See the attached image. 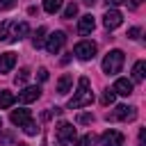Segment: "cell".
Segmentation results:
<instances>
[{
	"mask_svg": "<svg viewBox=\"0 0 146 146\" xmlns=\"http://www.w3.org/2000/svg\"><path fill=\"white\" fill-rule=\"evenodd\" d=\"M27 32H30V27H27V23L25 21H11V18H7V21H2L0 23V41H7V43H14V41H21L23 36H27Z\"/></svg>",
	"mask_w": 146,
	"mask_h": 146,
	"instance_id": "6da1fadb",
	"label": "cell"
},
{
	"mask_svg": "<svg viewBox=\"0 0 146 146\" xmlns=\"http://www.w3.org/2000/svg\"><path fill=\"white\" fill-rule=\"evenodd\" d=\"M94 103V94H91V84H89V78H80L78 80V91L75 96L68 100V107L71 110H80V107H87Z\"/></svg>",
	"mask_w": 146,
	"mask_h": 146,
	"instance_id": "7a4b0ae2",
	"label": "cell"
},
{
	"mask_svg": "<svg viewBox=\"0 0 146 146\" xmlns=\"http://www.w3.org/2000/svg\"><path fill=\"white\" fill-rule=\"evenodd\" d=\"M123 59H125L123 50H119V48L110 50V52L105 55V59H103V71H105L107 75H116V73L123 68Z\"/></svg>",
	"mask_w": 146,
	"mask_h": 146,
	"instance_id": "3957f363",
	"label": "cell"
},
{
	"mask_svg": "<svg viewBox=\"0 0 146 146\" xmlns=\"http://www.w3.org/2000/svg\"><path fill=\"white\" fill-rule=\"evenodd\" d=\"M57 141H59V146H71V144L75 141V128H73L71 123L62 121V123L57 125Z\"/></svg>",
	"mask_w": 146,
	"mask_h": 146,
	"instance_id": "277c9868",
	"label": "cell"
},
{
	"mask_svg": "<svg viewBox=\"0 0 146 146\" xmlns=\"http://www.w3.org/2000/svg\"><path fill=\"white\" fill-rule=\"evenodd\" d=\"M135 119H137V110L128 105H119L112 114H107V121H135Z\"/></svg>",
	"mask_w": 146,
	"mask_h": 146,
	"instance_id": "5b68a950",
	"label": "cell"
},
{
	"mask_svg": "<svg viewBox=\"0 0 146 146\" xmlns=\"http://www.w3.org/2000/svg\"><path fill=\"white\" fill-rule=\"evenodd\" d=\"M64 43H66V34H64L62 30H57V32H52V34L48 36V41H46V50H48L50 55H57V52L62 50Z\"/></svg>",
	"mask_w": 146,
	"mask_h": 146,
	"instance_id": "8992f818",
	"label": "cell"
},
{
	"mask_svg": "<svg viewBox=\"0 0 146 146\" xmlns=\"http://www.w3.org/2000/svg\"><path fill=\"white\" fill-rule=\"evenodd\" d=\"M73 55H75L78 59H91V57L96 55V43H94V41H80V43H75Z\"/></svg>",
	"mask_w": 146,
	"mask_h": 146,
	"instance_id": "52a82bcc",
	"label": "cell"
},
{
	"mask_svg": "<svg viewBox=\"0 0 146 146\" xmlns=\"http://www.w3.org/2000/svg\"><path fill=\"white\" fill-rule=\"evenodd\" d=\"M100 144L103 146H123L125 144V137H123V132H119V130H105L103 132V137H100Z\"/></svg>",
	"mask_w": 146,
	"mask_h": 146,
	"instance_id": "ba28073f",
	"label": "cell"
},
{
	"mask_svg": "<svg viewBox=\"0 0 146 146\" xmlns=\"http://www.w3.org/2000/svg\"><path fill=\"white\" fill-rule=\"evenodd\" d=\"M121 23H123V14H121L119 9H107V11H105V16H103V25H105L107 30H116Z\"/></svg>",
	"mask_w": 146,
	"mask_h": 146,
	"instance_id": "9c48e42d",
	"label": "cell"
},
{
	"mask_svg": "<svg viewBox=\"0 0 146 146\" xmlns=\"http://www.w3.org/2000/svg\"><path fill=\"white\" fill-rule=\"evenodd\" d=\"M27 121H32V114H30V110H25V107H18V110H14V112H11V123H14V125L23 128Z\"/></svg>",
	"mask_w": 146,
	"mask_h": 146,
	"instance_id": "30bf717a",
	"label": "cell"
},
{
	"mask_svg": "<svg viewBox=\"0 0 146 146\" xmlns=\"http://www.w3.org/2000/svg\"><path fill=\"white\" fill-rule=\"evenodd\" d=\"M14 64H16V55L14 52H2L0 55V75L9 73L14 68Z\"/></svg>",
	"mask_w": 146,
	"mask_h": 146,
	"instance_id": "8fae6325",
	"label": "cell"
},
{
	"mask_svg": "<svg viewBox=\"0 0 146 146\" xmlns=\"http://www.w3.org/2000/svg\"><path fill=\"white\" fill-rule=\"evenodd\" d=\"M94 27H96V21H94L91 14H84L80 18V23H78V32L80 34H89V32H94Z\"/></svg>",
	"mask_w": 146,
	"mask_h": 146,
	"instance_id": "7c38bea8",
	"label": "cell"
},
{
	"mask_svg": "<svg viewBox=\"0 0 146 146\" xmlns=\"http://www.w3.org/2000/svg\"><path fill=\"white\" fill-rule=\"evenodd\" d=\"M112 89H114V94H119V96H130V94H132V82L125 80V78H119Z\"/></svg>",
	"mask_w": 146,
	"mask_h": 146,
	"instance_id": "4fadbf2b",
	"label": "cell"
},
{
	"mask_svg": "<svg viewBox=\"0 0 146 146\" xmlns=\"http://www.w3.org/2000/svg\"><path fill=\"white\" fill-rule=\"evenodd\" d=\"M41 96V89L39 87H25L21 94H18V100L21 103H32V100H36Z\"/></svg>",
	"mask_w": 146,
	"mask_h": 146,
	"instance_id": "5bb4252c",
	"label": "cell"
},
{
	"mask_svg": "<svg viewBox=\"0 0 146 146\" xmlns=\"http://www.w3.org/2000/svg\"><path fill=\"white\" fill-rule=\"evenodd\" d=\"M71 84H73V75H71V73H64V75L59 78V82H57V91L64 96V94L71 91Z\"/></svg>",
	"mask_w": 146,
	"mask_h": 146,
	"instance_id": "9a60e30c",
	"label": "cell"
},
{
	"mask_svg": "<svg viewBox=\"0 0 146 146\" xmlns=\"http://www.w3.org/2000/svg\"><path fill=\"white\" fill-rule=\"evenodd\" d=\"M144 71H146V62L144 59L135 62V66H132V80L135 82H141L144 80Z\"/></svg>",
	"mask_w": 146,
	"mask_h": 146,
	"instance_id": "2e32d148",
	"label": "cell"
},
{
	"mask_svg": "<svg viewBox=\"0 0 146 146\" xmlns=\"http://www.w3.org/2000/svg\"><path fill=\"white\" fill-rule=\"evenodd\" d=\"M16 103V96L11 94V91H0V110H7V107H11Z\"/></svg>",
	"mask_w": 146,
	"mask_h": 146,
	"instance_id": "e0dca14e",
	"label": "cell"
},
{
	"mask_svg": "<svg viewBox=\"0 0 146 146\" xmlns=\"http://www.w3.org/2000/svg\"><path fill=\"white\" fill-rule=\"evenodd\" d=\"M43 9L48 14H57L62 9V0H43Z\"/></svg>",
	"mask_w": 146,
	"mask_h": 146,
	"instance_id": "ac0fdd59",
	"label": "cell"
},
{
	"mask_svg": "<svg viewBox=\"0 0 146 146\" xmlns=\"http://www.w3.org/2000/svg\"><path fill=\"white\" fill-rule=\"evenodd\" d=\"M43 39H46V27H39V30L34 32V36H32L34 48H41V46H43Z\"/></svg>",
	"mask_w": 146,
	"mask_h": 146,
	"instance_id": "d6986e66",
	"label": "cell"
},
{
	"mask_svg": "<svg viewBox=\"0 0 146 146\" xmlns=\"http://www.w3.org/2000/svg\"><path fill=\"white\" fill-rule=\"evenodd\" d=\"M114 98H116V94H114V89H105V94H103V98H100V103H103V105H112V103H114Z\"/></svg>",
	"mask_w": 146,
	"mask_h": 146,
	"instance_id": "ffe728a7",
	"label": "cell"
},
{
	"mask_svg": "<svg viewBox=\"0 0 146 146\" xmlns=\"http://www.w3.org/2000/svg\"><path fill=\"white\" fill-rule=\"evenodd\" d=\"M27 78H30V68H21L18 75H16V84H25Z\"/></svg>",
	"mask_w": 146,
	"mask_h": 146,
	"instance_id": "44dd1931",
	"label": "cell"
},
{
	"mask_svg": "<svg viewBox=\"0 0 146 146\" xmlns=\"http://www.w3.org/2000/svg\"><path fill=\"white\" fill-rule=\"evenodd\" d=\"M75 14H78V5H75V2L66 5V9H64V18H73Z\"/></svg>",
	"mask_w": 146,
	"mask_h": 146,
	"instance_id": "7402d4cb",
	"label": "cell"
},
{
	"mask_svg": "<svg viewBox=\"0 0 146 146\" xmlns=\"http://www.w3.org/2000/svg\"><path fill=\"white\" fill-rule=\"evenodd\" d=\"M23 130H25V135H36V130H39V128H36V123H34V121H27V123L23 125Z\"/></svg>",
	"mask_w": 146,
	"mask_h": 146,
	"instance_id": "603a6c76",
	"label": "cell"
},
{
	"mask_svg": "<svg viewBox=\"0 0 146 146\" xmlns=\"http://www.w3.org/2000/svg\"><path fill=\"white\" fill-rule=\"evenodd\" d=\"M91 121H94V114H89V112H84V114L78 116V123H91Z\"/></svg>",
	"mask_w": 146,
	"mask_h": 146,
	"instance_id": "cb8c5ba5",
	"label": "cell"
},
{
	"mask_svg": "<svg viewBox=\"0 0 146 146\" xmlns=\"http://www.w3.org/2000/svg\"><path fill=\"white\" fill-rule=\"evenodd\" d=\"M16 0H0V9H14Z\"/></svg>",
	"mask_w": 146,
	"mask_h": 146,
	"instance_id": "d4e9b609",
	"label": "cell"
},
{
	"mask_svg": "<svg viewBox=\"0 0 146 146\" xmlns=\"http://www.w3.org/2000/svg\"><path fill=\"white\" fill-rule=\"evenodd\" d=\"M139 34H141L139 27H130V30H128V36H130V39H139Z\"/></svg>",
	"mask_w": 146,
	"mask_h": 146,
	"instance_id": "484cf974",
	"label": "cell"
},
{
	"mask_svg": "<svg viewBox=\"0 0 146 146\" xmlns=\"http://www.w3.org/2000/svg\"><path fill=\"white\" fill-rule=\"evenodd\" d=\"M89 144H91V135H84V137H80V141L75 146H89Z\"/></svg>",
	"mask_w": 146,
	"mask_h": 146,
	"instance_id": "4316f807",
	"label": "cell"
},
{
	"mask_svg": "<svg viewBox=\"0 0 146 146\" xmlns=\"http://www.w3.org/2000/svg\"><path fill=\"white\" fill-rule=\"evenodd\" d=\"M39 80H41V82L48 80V68H39Z\"/></svg>",
	"mask_w": 146,
	"mask_h": 146,
	"instance_id": "83f0119b",
	"label": "cell"
},
{
	"mask_svg": "<svg viewBox=\"0 0 146 146\" xmlns=\"http://www.w3.org/2000/svg\"><path fill=\"white\" fill-rule=\"evenodd\" d=\"M144 141H146V130L141 128V130H139V146H144Z\"/></svg>",
	"mask_w": 146,
	"mask_h": 146,
	"instance_id": "f1b7e54d",
	"label": "cell"
},
{
	"mask_svg": "<svg viewBox=\"0 0 146 146\" xmlns=\"http://www.w3.org/2000/svg\"><path fill=\"white\" fill-rule=\"evenodd\" d=\"M107 2H110V5H114V7H116V5H123V2H125V0H107Z\"/></svg>",
	"mask_w": 146,
	"mask_h": 146,
	"instance_id": "f546056e",
	"label": "cell"
},
{
	"mask_svg": "<svg viewBox=\"0 0 146 146\" xmlns=\"http://www.w3.org/2000/svg\"><path fill=\"white\" fill-rule=\"evenodd\" d=\"M82 2H84V5H94L96 0H82Z\"/></svg>",
	"mask_w": 146,
	"mask_h": 146,
	"instance_id": "4dcf8cb0",
	"label": "cell"
},
{
	"mask_svg": "<svg viewBox=\"0 0 146 146\" xmlns=\"http://www.w3.org/2000/svg\"><path fill=\"white\" fill-rule=\"evenodd\" d=\"M16 146H27V144H23V141H21V144H16Z\"/></svg>",
	"mask_w": 146,
	"mask_h": 146,
	"instance_id": "1f68e13d",
	"label": "cell"
},
{
	"mask_svg": "<svg viewBox=\"0 0 146 146\" xmlns=\"http://www.w3.org/2000/svg\"><path fill=\"white\" fill-rule=\"evenodd\" d=\"M0 128H2V119H0Z\"/></svg>",
	"mask_w": 146,
	"mask_h": 146,
	"instance_id": "d6a6232c",
	"label": "cell"
}]
</instances>
